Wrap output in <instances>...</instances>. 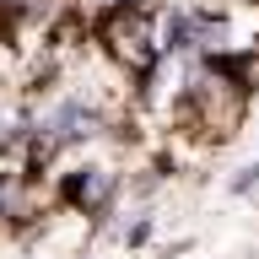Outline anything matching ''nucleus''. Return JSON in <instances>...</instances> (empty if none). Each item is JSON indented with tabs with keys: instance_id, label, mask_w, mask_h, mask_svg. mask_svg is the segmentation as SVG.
I'll return each mask as SVG.
<instances>
[{
	"instance_id": "obj_1",
	"label": "nucleus",
	"mask_w": 259,
	"mask_h": 259,
	"mask_svg": "<svg viewBox=\"0 0 259 259\" xmlns=\"http://www.w3.org/2000/svg\"><path fill=\"white\" fill-rule=\"evenodd\" d=\"M54 194H60V205L70 210V216H81V222H103V216H113L119 194H124V173H119L113 162H97V157L81 151L76 167L60 173Z\"/></svg>"
},
{
	"instance_id": "obj_2",
	"label": "nucleus",
	"mask_w": 259,
	"mask_h": 259,
	"mask_svg": "<svg viewBox=\"0 0 259 259\" xmlns=\"http://www.w3.org/2000/svg\"><path fill=\"white\" fill-rule=\"evenodd\" d=\"M254 184H259V162H248V167H243V173L232 178V189H238V194H248Z\"/></svg>"
},
{
	"instance_id": "obj_3",
	"label": "nucleus",
	"mask_w": 259,
	"mask_h": 259,
	"mask_svg": "<svg viewBox=\"0 0 259 259\" xmlns=\"http://www.w3.org/2000/svg\"><path fill=\"white\" fill-rule=\"evenodd\" d=\"M103 6H157V0H103Z\"/></svg>"
},
{
	"instance_id": "obj_4",
	"label": "nucleus",
	"mask_w": 259,
	"mask_h": 259,
	"mask_svg": "<svg viewBox=\"0 0 259 259\" xmlns=\"http://www.w3.org/2000/svg\"><path fill=\"white\" fill-rule=\"evenodd\" d=\"M0 113H6V92H0Z\"/></svg>"
}]
</instances>
